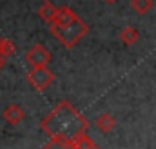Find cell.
Here are the masks:
<instances>
[{
	"label": "cell",
	"instance_id": "1",
	"mask_svg": "<svg viewBox=\"0 0 156 149\" xmlns=\"http://www.w3.org/2000/svg\"><path fill=\"white\" fill-rule=\"evenodd\" d=\"M87 120L67 102H60L42 120V129L51 138L60 140H73L78 135L87 133Z\"/></svg>",
	"mask_w": 156,
	"mask_h": 149
},
{
	"label": "cell",
	"instance_id": "2",
	"mask_svg": "<svg viewBox=\"0 0 156 149\" xmlns=\"http://www.w3.org/2000/svg\"><path fill=\"white\" fill-rule=\"evenodd\" d=\"M47 26H49L51 35L56 38L64 47H67V49H71L78 40H82V38L87 35V31H89V26H87L82 18L73 20V22L67 24V26H58V24H55V22H51V24H47Z\"/></svg>",
	"mask_w": 156,
	"mask_h": 149
},
{
	"label": "cell",
	"instance_id": "3",
	"mask_svg": "<svg viewBox=\"0 0 156 149\" xmlns=\"http://www.w3.org/2000/svg\"><path fill=\"white\" fill-rule=\"evenodd\" d=\"M29 85L37 91H45L53 82H55V74L49 71L47 66H40V67H31L26 74Z\"/></svg>",
	"mask_w": 156,
	"mask_h": 149
},
{
	"label": "cell",
	"instance_id": "4",
	"mask_svg": "<svg viewBox=\"0 0 156 149\" xmlns=\"http://www.w3.org/2000/svg\"><path fill=\"white\" fill-rule=\"evenodd\" d=\"M26 62L31 66V67H40V66H47L51 62V53L42 45V44H37L33 47L27 49L26 53Z\"/></svg>",
	"mask_w": 156,
	"mask_h": 149
},
{
	"label": "cell",
	"instance_id": "5",
	"mask_svg": "<svg viewBox=\"0 0 156 149\" xmlns=\"http://www.w3.org/2000/svg\"><path fill=\"white\" fill-rule=\"evenodd\" d=\"M2 116H4V120L5 122H9V124H20L22 120H24V116H26V113L24 109L18 106V104H9V106H5V109L2 113Z\"/></svg>",
	"mask_w": 156,
	"mask_h": 149
},
{
	"label": "cell",
	"instance_id": "6",
	"mask_svg": "<svg viewBox=\"0 0 156 149\" xmlns=\"http://www.w3.org/2000/svg\"><path fill=\"white\" fill-rule=\"evenodd\" d=\"M94 125H96V129H98V131H102V133H111V131L115 129L116 122H115L113 114H109V113H102V114H98V116H96Z\"/></svg>",
	"mask_w": 156,
	"mask_h": 149
},
{
	"label": "cell",
	"instance_id": "7",
	"mask_svg": "<svg viewBox=\"0 0 156 149\" xmlns=\"http://www.w3.org/2000/svg\"><path fill=\"white\" fill-rule=\"evenodd\" d=\"M56 11H58V7H55V5L51 4V0H44L42 5L38 7V16L44 20V22L51 24V22H55Z\"/></svg>",
	"mask_w": 156,
	"mask_h": 149
},
{
	"label": "cell",
	"instance_id": "8",
	"mask_svg": "<svg viewBox=\"0 0 156 149\" xmlns=\"http://www.w3.org/2000/svg\"><path fill=\"white\" fill-rule=\"evenodd\" d=\"M78 16L73 13V9H69V7H58V11H56V16H55V24H58V26H67V24H71L73 20H76Z\"/></svg>",
	"mask_w": 156,
	"mask_h": 149
},
{
	"label": "cell",
	"instance_id": "9",
	"mask_svg": "<svg viewBox=\"0 0 156 149\" xmlns=\"http://www.w3.org/2000/svg\"><path fill=\"white\" fill-rule=\"evenodd\" d=\"M138 38H140V33H138V29L133 27V26H125V27L120 31V40H122V44H125V45L136 44Z\"/></svg>",
	"mask_w": 156,
	"mask_h": 149
},
{
	"label": "cell",
	"instance_id": "10",
	"mask_svg": "<svg viewBox=\"0 0 156 149\" xmlns=\"http://www.w3.org/2000/svg\"><path fill=\"white\" fill-rule=\"evenodd\" d=\"M154 5V0H131V7L138 15H147Z\"/></svg>",
	"mask_w": 156,
	"mask_h": 149
},
{
	"label": "cell",
	"instance_id": "11",
	"mask_svg": "<svg viewBox=\"0 0 156 149\" xmlns=\"http://www.w3.org/2000/svg\"><path fill=\"white\" fill-rule=\"evenodd\" d=\"M73 144H75L76 149H100L89 136H87V133H82V135H78L76 138H73Z\"/></svg>",
	"mask_w": 156,
	"mask_h": 149
},
{
	"label": "cell",
	"instance_id": "12",
	"mask_svg": "<svg viewBox=\"0 0 156 149\" xmlns=\"http://www.w3.org/2000/svg\"><path fill=\"white\" fill-rule=\"evenodd\" d=\"M42 149H76L73 140H60V138H51L47 146H44Z\"/></svg>",
	"mask_w": 156,
	"mask_h": 149
},
{
	"label": "cell",
	"instance_id": "13",
	"mask_svg": "<svg viewBox=\"0 0 156 149\" xmlns=\"http://www.w3.org/2000/svg\"><path fill=\"white\" fill-rule=\"evenodd\" d=\"M13 53H15V44H13L11 40H7V38H5V44H4V49H2V55L9 58V56H11Z\"/></svg>",
	"mask_w": 156,
	"mask_h": 149
},
{
	"label": "cell",
	"instance_id": "14",
	"mask_svg": "<svg viewBox=\"0 0 156 149\" xmlns=\"http://www.w3.org/2000/svg\"><path fill=\"white\" fill-rule=\"evenodd\" d=\"M5 62H7V56H4V55H0V71L5 67Z\"/></svg>",
	"mask_w": 156,
	"mask_h": 149
},
{
	"label": "cell",
	"instance_id": "15",
	"mask_svg": "<svg viewBox=\"0 0 156 149\" xmlns=\"http://www.w3.org/2000/svg\"><path fill=\"white\" fill-rule=\"evenodd\" d=\"M4 44H5V38L0 37V55H2V49H4Z\"/></svg>",
	"mask_w": 156,
	"mask_h": 149
},
{
	"label": "cell",
	"instance_id": "16",
	"mask_svg": "<svg viewBox=\"0 0 156 149\" xmlns=\"http://www.w3.org/2000/svg\"><path fill=\"white\" fill-rule=\"evenodd\" d=\"M105 4H115V2H118V0H104Z\"/></svg>",
	"mask_w": 156,
	"mask_h": 149
}]
</instances>
